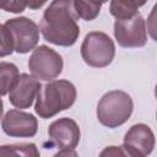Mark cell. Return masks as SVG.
<instances>
[{
	"label": "cell",
	"instance_id": "cell-1",
	"mask_svg": "<svg viewBox=\"0 0 157 157\" xmlns=\"http://www.w3.org/2000/svg\"><path fill=\"white\" fill-rule=\"evenodd\" d=\"M76 20L71 0H55L44 10L39 29L47 42L60 47H71L80 36V26Z\"/></svg>",
	"mask_w": 157,
	"mask_h": 157
},
{
	"label": "cell",
	"instance_id": "cell-2",
	"mask_svg": "<svg viewBox=\"0 0 157 157\" xmlns=\"http://www.w3.org/2000/svg\"><path fill=\"white\" fill-rule=\"evenodd\" d=\"M36 99V113L43 119H49L75 103L76 87L67 80H53L40 88Z\"/></svg>",
	"mask_w": 157,
	"mask_h": 157
},
{
	"label": "cell",
	"instance_id": "cell-3",
	"mask_svg": "<svg viewBox=\"0 0 157 157\" xmlns=\"http://www.w3.org/2000/svg\"><path fill=\"white\" fill-rule=\"evenodd\" d=\"M134 110V102L129 93L113 90L102 96L97 104V118L98 121L109 128L114 129L126 123Z\"/></svg>",
	"mask_w": 157,
	"mask_h": 157
},
{
	"label": "cell",
	"instance_id": "cell-4",
	"mask_svg": "<svg viewBox=\"0 0 157 157\" xmlns=\"http://www.w3.org/2000/svg\"><path fill=\"white\" fill-rule=\"evenodd\" d=\"M80 52L83 61L88 66L105 67L114 59L115 45L107 33L93 31L86 34Z\"/></svg>",
	"mask_w": 157,
	"mask_h": 157
},
{
	"label": "cell",
	"instance_id": "cell-5",
	"mask_svg": "<svg viewBox=\"0 0 157 157\" xmlns=\"http://www.w3.org/2000/svg\"><path fill=\"white\" fill-rule=\"evenodd\" d=\"M63 67V56L44 44L34 48L28 59L29 72L37 80L53 81L61 74Z\"/></svg>",
	"mask_w": 157,
	"mask_h": 157
},
{
	"label": "cell",
	"instance_id": "cell-6",
	"mask_svg": "<svg viewBox=\"0 0 157 157\" xmlns=\"http://www.w3.org/2000/svg\"><path fill=\"white\" fill-rule=\"evenodd\" d=\"M114 37L123 48H141L147 43V29L140 12L130 18L115 20Z\"/></svg>",
	"mask_w": 157,
	"mask_h": 157
},
{
	"label": "cell",
	"instance_id": "cell-7",
	"mask_svg": "<svg viewBox=\"0 0 157 157\" xmlns=\"http://www.w3.org/2000/svg\"><path fill=\"white\" fill-rule=\"evenodd\" d=\"M4 25L12 36L16 53L26 54L36 48L39 40V27L33 20L20 16L9 18Z\"/></svg>",
	"mask_w": 157,
	"mask_h": 157
},
{
	"label": "cell",
	"instance_id": "cell-8",
	"mask_svg": "<svg viewBox=\"0 0 157 157\" xmlns=\"http://www.w3.org/2000/svg\"><path fill=\"white\" fill-rule=\"evenodd\" d=\"M50 145L60 150H74L81 137L78 124L71 118H60L48 128Z\"/></svg>",
	"mask_w": 157,
	"mask_h": 157
},
{
	"label": "cell",
	"instance_id": "cell-9",
	"mask_svg": "<svg viewBox=\"0 0 157 157\" xmlns=\"http://www.w3.org/2000/svg\"><path fill=\"white\" fill-rule=\"evenodd\" d=\"M1 128L10 137H33L38 130V121L31 113L10 109L2 118Z\"/></svg>",
	"mask_w": 157,
	"mask_h": 157
},
{
	"label": "cell",
	"instance_id": "cell-10",
	"mask_svg": "<svg viewBox=\"0 0 157 157\" xmlns=\"http://www.w3.org/2000/svg\"><path fill=\"white\" fill-rule=\"evenodd\" d=\"M40 88L39 80L28 74H21L16 85L9 92V101L15 108L27 109L33 104Z\"/></svg>",
	"mask_w": 157,
	"mask_h": 157
},
{
	"label": "cell",
	"instance_id": "cell-11",
	"mask_svg": "<svg viewBox=\"0 0 157 157\" xmlns=\"http://www.w3.org/2000/svg\"><path fill=\"white\" fill-rule=\"evenodd\" d=\"M155 134L146 124L139 123L132 125L124 136V145L134 148L144 157H147L155 148Z\"/></svg>",
	"mask_w": 157,
	"mask_h": 157
},
{
	"label": "cell",
	"instance_id": "cell-12",
	"mask_svg": "<svg viewBox=\"0 0 157 157\" xmlns=\"http://www.w3.org/2000/svg\"><path fill=\"white\" fill-rule=\"evenodd\" d=\"M20 77L18 67L9 61H0V97L9 94Z\"/></svg>",
	"mask_w": 157,
	"mask_h": 157
},
{
	"label": "cell",
	"instance_id": "cell-13",
	"mask_svg": "<svg viewBox=\"0 0 157 157\" xmlns=\"http://www.w3.org/2000/svg\"><path fill=\"white\" fill-rule=\"evenodd\" d=\"M0 157H40V155L36 144L23 142V144L1 145Z\"/></svg>",
	"mask_w": 157,
	"mask_h": 157
},
{
	"label": "cell",
	"instance_id": "cell-14",
	"mask_svg": "<svg viewBox=\"0 0 157 157\" xmlns=\"http://www.w3.org/2000/svg\"><path fill=\"white\" fill-rule=\"evenodd\" d=\"M145 5V2L137 1H128V0H113L109 2V11L112 16L117 20L130 18L139 12V7Z\"/></svg>",
	"mask_w": 157,
	"mask_h": 157
},
{
	"label": "cell",
	"instance_id": "cell-15",
	"mask_svg": "<svg viewBox=\"0 0 157 157\" xmlns=\"http://www.w3.org/2000/svg\"><path fill=\"white\" fill-rule=\"evenodd\" d=\"M102 5L103 2H98V1H82V0L72 1V7L76 17L82 18L85 21L94 20L99 15Z\"/></svg>",
	"mask_w": 157,
	"mask_h": 157
},
{
	"label": "cell",
	"instance_id": "cell-16",
	"mask_svg": "<svg viewBox=\"0 0 157 157\" xmlns=\"http://www.w3.org/2000/svg\"><path fill=\"white\" fill-rule=\"evenodd\" d=\"M98 157H144L141 153L129 147L128 145L120 146H108L103 148Z\"/></svg>",
	"mask_w": 157,
	"mask_h": 157
},
{
	"label": "cell",
	"instance_id": "cell-17",
	"mask_svg": "<svg viewBox=\"0 0 157 157\" xmlns=\"http://www.w3.org/2000/svg\"><path fill=\"white\" fill-rule=\"evenodd\" d=\"M15 52L13 39L5 25L0 23V58L11 55Z\"/></svg>",
	"mask_w": 157,
	"mask_h": 157
},
{
	"label": "cell",
	"instance_id": "cell-18",
	"mask_svg": "<svg viewBox=\"0 0 157 157\" xmlns=\"http://www.w3.org/2000/svg\"><path fill=\"white\" fill-rule=\"evenodd\" d=\"M26 7H27V2H22V1H0V9L7 12L20 13Z\"/></svg>",
	"mask_w": 157,
	"mask_h": 157
},
{
	"label": "cell",
	"instance_id": "cell-19",
	"mask_svg": "<svg viewBox=\"0 0 157 157\" xmlns=\"http://www.w3.org/2000/svg\"><path fill=\"white\" fill-rule=\"evenodd\" d=\"M53 157H78V155L75 150H60Z\"/></svg>",
	"mask_w": 157,
	"mask_h": 157
},
{
	"label": "cell",
	"instance_id": "cell-20",
	"mask_svg": "<svg viewBox=\"0 0 157 157\" xmlns=\"http://www.w3.org/2000/svg\"><path fill=\"white\" fill-rule=\"evenodd\" d=\"M44 4H45L44 1H42V2H27V6H29V7H32V9H38V7L43 6Z\"/></svg>",
	"mask_w": 157,
	"mask_h": 157
},
{
	"label": "cell",
	"instance_id": "cell-21",
	"mask_svg": "<svg viewBox=\"0 0 157 157\" xmlns=\"http://www.w3.org/2000/svg\"><path fill=\"white\" fill-rule=\"evenodd\" d=\"M2 113H4V103H2V99L0 98V119L2 118Z\"/></svg>",
	"mask_w": 157,
	"mask_h": 157
}]
</instances>
